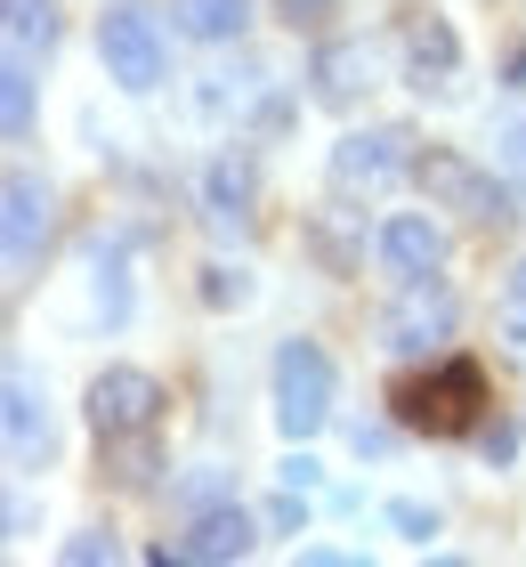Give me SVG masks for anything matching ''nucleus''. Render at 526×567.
I'll return each instance as SVG.
<instances>
[{
    "mask_svg": "<svg viewBox=\"0 0 526 567\" xmlns=\"http://www.w3.org/2000/svg\"><path fill=\"white\" fill-rule=\"evenodd\" d=\"M389 414H398V430H421V437H470L486 414V373L470 357H437L430 373H405L389 390Z\"/></svg>",
    "mask_w": 526,
    "mask_h": 567,
    "instance_id": "nucleus-1",
    "label": "nucleus"
},
{
    "mask_svg": "<svg viewBox=\"0 0 526 567\" xmlns=\"http://www.w3.org/2000/svg\"><path fill=\"white\" fill-rule=\"evenodd\" d=\"M97 65H105V82L130 90V97L163 90V82H171L163 17H154L146 0H105V17H97Z\"/></svg>",
    "mask_w": 526,
    "mask_h": 567,
    "instance_id": "nucleus-2",
    "label": "nucleus"
},
{
    "mask_svg": "<svg viewBox=\"0 0 526 567\" xmlns=\"http://www.w3.org/2000/svg\"><path fill=\"white\" fill-rule=\"evenodd\" d=\"M268 398H276V430L292 437V446H308V437L332 422V398H340L332 357L292 332V341L276 349V365H268Z\"/></svg>",
    "mask_w": 526,
    "mask_h": 567,
    "instance_id": "nucleus-3",
    "label": "nucleus"
},
{
    "mask_svg": "<svg viewBox=\"0 0 526 567\" xmlns=\"http://www.w3.org/2000/svg\"><path fill=\"white\" fill-rule=\"evenodd\" d=\"M413 178H421V195H430V212H454V219H470V227L510 219V187H503L486 163H470L462 146H421Z\"/></svg>",
    "mask_w": 526,
    "mask_h": 567,
    "instance_id": "nucleus-4",
    "label": "nucleus"
},
{
    "mask_svg": "<svg viewBox=\"0 0 526 567\" xmlns=\"http://www.w3.org/2000/svg\"><path fill=\"white\" fill-rule=\"evenodd\" d=\"M413 163H421L413 131L364 122V131H340V146H332V187L340 195H389L398 178H413Z\"/></svg>",
    "mask_w": 526,
    "mask_h": 567,
    "instance_id": "nucleus-5",
    "label": "nucleus"
},
{
    "mask_svg": "<svg viewBox=\"0 0 526 567\" xmlns=\"http://www.w3.org/2000/svg\"><path fill=\"white\" fill-rule=\"evenodd\" d=\"M163 381H154L146 365H105L97 381H90V398H82V414H90V430L114 446V437H146L154 422H163Z\"/></svg>",
    "mask_w": 526,
    "mask_h": 567,
    "instance_id": "nucleus-6",
    "label": "nucleus"
},
{
    "mask_svg": "<svg viewBox=\"0 0 526 567\" xmlns=\"http://www.w3.org/2000/svg\"><path fill=\"white\" fill-rule=\"evenodd\" d=\"M454 324H462V300L445 292V276H421V284H398V308L381 317V349L430 357L437 341H454Z\"/></svg>",
    "mask_w": 526,
    "mask_h": 567,
    "instance_id": "nucleus-7",
    "label": "nucleus"
},
{
    "mask_svg": "<svg viewBox=\"0 0 526 567\" xmlns=\"http://www.w3.org/2000/svg\"><path fill=\"white\" fill-rule=\"evenodd\" d=\"M381 90V49L364 33H316L308 49V97L316 106H357Z\"/></svg>",
    "mask_w": 526,
    "mask_h": 567,
    "instance_id": "nucleus-8",
    "label": "nucleus"
},
{
    "mask_svg": "<svg viewBox=\"0 0 526 567\" xmlns=\"http://www.w3.org/2000/svg\"><path fill=\"white\" fill-rule=\"evenodd\" d=\"M373 260L398 276V284H421V276H445V227L430 212H389L381 236H373Z\"/></svg>",
    "mask_w": 526,
    "mask_h": 567,
    "instance_id": "nucleus-9",
    "label": "nucleus"
},
{
    "mask_svg": "<svg viewBox=\"0 0 526 567\" xmlns=\"http://www.w3.org/2000/svg\"><path fill=\"white\" fill-rule=\"evenodd\" d=\"M251 544H259V519L244 503H203L195 519H187V535H178V544H163L154 559H251Z\"/></svg>",
    "mask_w": 526,
    "mask_h": 567,
    "instance_id": "nucleus-10",
    "label": "nucleus"
},
{
    "mask_svg": "<svg viewBox=\"0 0 526 567\" xmlns=\"http://www.w3.org/2000/svg\"><path fill=\"white\" fill-rule=\"evenodd\" d=\"M405 82L421 97H454L462 90V41L445 17H413L405 24Z\"/></svg>",
    "mask_w": 526,
    "mask_h": 567,
    "instance_id": "nucleus-11",
    "label": "nucleus"
},
{
    "mask_svg": "<svg viewBox=\"0 0 526 567\" xmlns=\"http://www.w3.org/2000/svg\"><path fill=\"white\" fill-rule=\"evenodd\" d=\"M203 212L219 219V227H244L259 212V163L244 146H219L210 154V171H203Z\"/></svg>",
    "mask_w": 526,
    "mask_h": 567,
    "instance_id": "nucleus-12",
    "label": "nucleus"
},
{
    "mask_svg": "<svg viewBox=\"0 0 526 567\" xmlns=\"http://www.w3.org/2000/svg\"><path fill=\"white\" fill-rule=\"evenodd\" d=\"M0 422H9V454H17V471L49 462V398H41L24 373H9V390H0Z\"/></svg>",
    "mask_w": 526,
    "mask_h": 567,
    "instance_id": "nucleus-13",
    "label": "nucleus"
},
{
    "mask_svg": "<svg viewBox=\"0 0 526 567\" xmlns=\"http://www.w3.org/2000/svg\"><path fill=\"white\" fill-rule=\"evenodd\" d=\"M9 219H0V236H9V268H33L41 244H49V195L33 187V178H9Z\"/></svg>",
    "mask_w": 526,
    "mask_h": 567,
    "instance_id": "nucleus-14",
    "label": "nucleus"
},
{
    "mask_svg": "<svg viewBox=\"0 0 526 567\" xmlns=\"http://www.w3.org/2000/svg\"><path fill=\"white\" fill-rule=\"evenodd\" d=\"M171 24L187 41H244L251 0H171Z\"/></svg>",
    "mask_w": 526,
    "mask_h": 567,
    "instance_id": "nucleus-15",
    "label": "nucleus"
},
{
    "mask_svg": "<svg viewBox=\"0 0 526 567\" xmlns=\"http://www.w3.org/2000/svg\"><path fill=\"white\" fill-rule=\"evenodd\" d=\"M90 308L105 324H130V260H122V244H105L90 260Z\"/></svg>",
    "mask_w": 526,
    "mask_h": 567,
    "instance_id": "nucleus-16",
    "label": "nucleus"
},
{
    "mask_svg": "<svg viewBox=\"0 0 526 567\" xmlns=\"http://www.w3.org/2000/svg\"><path fill=\"white\" fill-rule=\"evenodd\" d=\"M0 122H9V138L33 131V65H24V49H9V65H0Z\"/></svg>",
    "mask_w": 526,
    "mask_h": 567,
    "instance_id": "nucleus-17",
    "label": "nucleus"
},
{
    "mask_svg": "<svg viewBox=\"0 0 526 567\" xmlns=\"http://www.w3.org/2000/svg\"><path fill=\"white\" fill-rule=\"evenodd\" d=\"M49 41H58V9H49V0H9V49L33 58Z\"/></svg>",
    "mask_w": 526,
    "mask_h": 567,
    "instance_id": "nucleus-18",
    "label": "nucleus"
},
{
    "mask_svg": "<svg viewBox=\"0 0 526 567\" xmlns=\"http://www.w3.org/2000/svg\"><path fill=\"white\" fill-rule=\"evenodd\" d=\"M195 292H203V308H219V317H227V308H251V292H259V284H251V268H227V260H210Z\"/></svg>",
    "mask_w": 526,
    "mask_h": 567,
    "instance_id": "nucleus-19",
    "label": "nucleus"
},
{
    "mask_svg": "<svg viewBox=\"0 0 526 567\" xmlns=\"http://www.w3.org/2000/svg\"><path fill=\"white\" fill-rule=\"evenodd\" d=\"M381 519L398 527L405 544H437V527H445L437 511H430V503H413V495H398V503H381Z\"/></svg>",
    "mask_w": 526,
    "mask_h": 567,
    "instance_id": "nucleus-20",
    "label": "nucleus"
},
{
    "mask_svg": "<svg viewBox=\"0 0 526 567\" xmlns=\"http://www.w3.org/2000/svg\"><path fill=\"white\" fill-rule=\"evenodd\" d=\"M276 17L292 33H332V17H349V0H276Z\"/></svg>",
    "mask_w": 526,
    "mask_h": 567,
    "instance_id": "nucleus-21",
    "label": "nucleus"
},
{
    "mask_svg": "<svg viewBox=\"0 0 526 567\" xmlns=\"http://www.w3.org/2000/svg\"><path fill=\"white\" fill-rule=\"evenodd\" d=\"M494 163H503V178L526 195V114H510L503 131H494Z\"/></svg>",
    "mask_w": 526,
    "mask_h": 567,
    "instance_id": "nucleus-22",
    "label": "nucleus"
},
{
    "mask_svg": "<svg viewBox=\"0 0 526 567\" xmlns=\"http://www.w3.org/2000/svg\"><path fill=\"white\" fill-rule=\"evenodd\" d=\"M114 551H122V544H114L105 527H73L65 544H58V559H65V567H97V559H114Z\"/></svg>",
    "mask_w": 526,
    "mask_h": 567,
    "instance_id": "nucleus-23",
    "label": "nucleus"
},
{
    "mask_svg": "<svg viewBox=\"0 0 526 567\" xmlns=\"http://www.w3.org/2000/svg\"><path fill=\"white\" fill-rule=\"evenodd\" d=\"M494 341H503L510 357H526V292L503 300V317H494Z\"/></svg>",
    "mask_w": 526,
    "mask_h": 567,
    "instance_id": "nucleus-24",
    "label": "nucleus"
},
{
    "mask_svg": "<svg viewBox=\"0 0 526 567\" xmlns=\"http://www.w3.org/2000/svg\"><path fill=\"white\" fill-rule=\"evenodd\" d=\"M276 478H283V486H300V495H316V486H324V462H316V454H283V462H276Z\"/></svg>",
    "mask_w": 526,
    "mask_h": 567,
    "instance_id": "nucleus-25",
    "label": "nucleus"
},
{
    "mask_svg": "<svg viewBox=\"0 0 526 567\" xmlns=\"http://www.w3.org/2000/svg\"><path fill=\"white\" fill-rule=\"evenodd\" d=\"M268 527H276V535H292V527H308V495H300V486H283V503L268 511Z\"/></svg>",
    "mask_w": 526,
    "mask_h": 567,
    "instance_id": "nucleus-26",
    "label": "nucleus"
},
{
    "mask_svg": "<svg viewBox=\"0 0 526 567\" xmlns=\"http://www.w3.org/2000/svg\"><path fill=\"white\" fill-rule=\"evenodd\" d=\"M349 446H357V454H389V430H364V422H357V430H349Z\"/></svg>",
    "mask_w": 526,
    "mask_h": 567,
    "instance_id": "nucleus-27",
    "label": "nucleus"
},
{
    "mask_svg": "<svg viewBox=\"0 0 526 567\" xmlns=\"http://www.w3.org/2000/svg\"><path fill=\"white\" fill-rule=\"evenodd\" d=\"M518 454V430H486V462H510Z\"/></svg>",
    "mask_w": 526,
    "mask_h": 567,
    "instance_id": "nucleus-28",
    "label": "nucleus"
},
{
    "mask_svg": "<svg viewBox=\"0 0 526 567\" xmlns=\"http://www.w3.org/2000/svg\"><path fill=\"white\" fill-rule=\"evenodd\" d=\"M510 292H526V260H518V268H510Z\"/></svg>",
    "mask_w": 526,
    "mask_h": 567,
    "instance_id": "nucleus-29",
    "label": "nucleus"
}]
</instances>
